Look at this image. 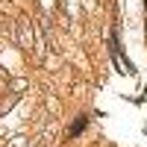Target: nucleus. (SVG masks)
Segmentation results:
<instances>
[{
    "label": "nucleus",
    "mask_w": 147,
    "mask_h": 147,
    "mask_svg": "<svg viewBox=\"0 0 147 147\" xmlns=\"http://www.w3.org/2000/svg\"><path fill=\"white\" fill-rule=\"evenodd\" d=\"M21 44L30 47L32 44V35H30V24H21Z\"/></svg>",
    "instance_id": "nucleus-1"
}]
</instances>
